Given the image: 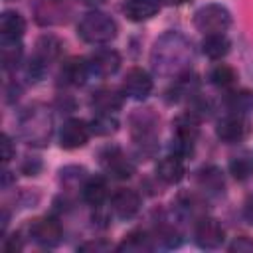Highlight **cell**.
<instances>
[{"mask_svg":"<svg viewBox=\"0 0 253 253\" xmlns=\"http://www.w3.org/2000/svg\"><path fill=\"white\" fill-rule=\"evenodd\" d=\"M194 59L192 43L180 32H166L162 34L150 51V63L154 73L162 77H178L190 69Z\"/></svg>","mask_w":253,"mask_h":253,"instance_id":"1","label":"cell"},{"mask_svg":"<svg viewBox=\"0 0 253 253\" xmlns=\"http://www.w3.org/2000/svg\"><path fill=\"white\" fill-rule=\"evenodd\" d=\"M53 130V121L51 115L45 107L42 105H32L28 107L22 117H20V132L28 144L34 146H45L49 142Z\"/></svg>","mask_w":253,"mask_h":253,"instance_id":"2","label":"cell"},{"mask_svg":"<svg viewBox=\"0 0 253 253\" xmlns=\"http://www.w3.org/2000/svg\"><path fill=\"white\" fill-rule=\"evenodd\" d=\"M130 134L132 142L142 156H152L156 152V138H158V117L152 109L136 111L130 117Z\"/></svg>","mask_w":253,"mask_h":253,"instance_id":"3","label":"cell"},{"mask_svg":"<svg viewBox=\"0 0 253 253\" xmlns=\"http://www.w3.org/2000/svg\"><path fill=\"white\" fill-rule=\"evenodd\" d=\"M77 34L87 43H109L111 40L117 38V22L109 14L93 10L79 20Z\"/></svg>","mask_w":253,"mask_h":253,"instance_id":"4","label":"cell"},{"mask_svg":"<svg viewBox=\"0 0 253 253\" xmlns=\"http://www.w3.org/2000/svg\"><path fill=\"white\" fill-rule=\"evenodd\" d=\"M174 138H172V150L176 156H186V154H192L194 150V144H196V138L200 134V123H198V117L194 113H186V115H180L174 123Z\"/></svg>","mask_w":253,"mask_h":253,"instance_id":"5","label":"cell"},{"mask_svg":"<svg viewBox=\"0 0 253 253\" xmlns=\"http://www.w3.org/2000/svg\"><path fill=\"white\" fill-rule=\"evenodd\" d=\"M194 26L208 34H223L231 26V14L221 4H206L194 16Z\"/></svg>","mask_w":253,"mask_h":253,"instance_id":"6","label":"cell"},{"mask_svg":"<svg viewBox=\"0 0 253 253\" xmlns=\"http://www.w3.org/2000/svg\"><path fill=\"white\" fill-rule=\"evenodd\" d=\"M61 51V42L55 36H43L36 43V53L28 63V75L34 79H42L47 65L59 57Z\"/></svg>","mask_w":253,"mask_h":253,"instance_id":"7","label":"cell"},{"mask_svg":"<svg viewBox=\"0 0 253 253\" xmlns=\"http://www.w3.org/2000/svg\"><path fill=\"white\" fill-rule=\"evenodd\" d=\"M215 134L219 140L227 142V144H233V142H241L245 140L249 134H251V123L245 115H237V113H231L227 117H223L219 123H217V128H215Z\"/></svg>","mask_w":253,"mask_h":253,"instance_id":"8","label":"cell"},{"mask_svg":"<svg viewBox=\"0 0 253 253\" xmlns=\"http://www.w3.org/2000/svg\"><path fill=\"white\" fill-rule=\"evenodd\" d=\"M101 166L105 168L107 174H111L117 180H126L134 174V164L130 162V158L117 146L105 148L101 152Z\"/></svg>","mask_w":253,"mask_h":253,"instance_id":"9","label":"cell"},{"mask_svg":"<svg viewBox=\"0 0 253 253\" xmlns=\"http://www.w3.org/2000/svg\"><path fill=\"white\" fill-rule=\"evenodd\" d=\"M30 237L42 247H57L61 243L63 231L59 221L53 217H38L30 223Z\"/></svg>","mask_w":253,"mask_h":253,"instance_id":"10","label":"cell"},{"mask_svg":"<svg viewBox=\"0 0 253 253\" xmlns=\"http://www.w3.org/2000/svg\"><path fill=\"white\" fill-rule=\"evenodd\" d=\"M194 239H196L198 247H202V249H217V247H221V243L225 239V231L217 219L202 217L196 223Z\"/></svg>","mask_w":253,"mask_h":253,"instance_id":"11","label":"cell"},{"mask_svg":"<svg viewBox=\"0 0 253 253\" xmlns=\"http://www.w3.org/2000/svg\"><path fill=\"white\" fill-rule=\"evenodd\" d=\"M89 134H91V128L85 121L69 119L63 123L61 130H59V144H61V148L75 150V148H81L87 144Z\"/></svg>","mask_w":253,"mask_h":253,"instance_id":"12","label":"cell"},{"mask_svg":"<svg viewBox=\"0 0 253 253\" xmlns=\"http://www.w3.org/2000/svg\"><path fill=\"white\" fill-rule=\"evenodd\" d=\"M89 65V73L97 75V77H109L113 73L119 71L121 67V55L115 49H97L95 53L89 55L87 59Z\"/></svg>","mask_w":253,"mask_h":253,"instance_id":"13","label":"cell"},{"mask_svg":"<svg viewBox=\"0 0 253 253\" xmlns=\"http://www.w3.org/2000/svg\"><path fill=\"white\" fill-rule=\"evenodd\" d=\"M150 91H152L150 75L140 67H132L123 81V93L134 101H142L150 95Z\"/></svg>","mask_w":253,"mask_h":253,"instance_id":"14","label":"cell"},{"mask_svg":"<svg viewBox=\"0 0 253 253\" xmlns=\"http://www.w3.org/2000/svg\"><path fill=\"white\" fill-rule=\"evenodd\" d=\"M111 210L121 219H130L140 210V196L134 190L119 188L111 198Z\"/></svg>","mask_w":253,"mask_h":253,"instance_id":"15","label":"cell"},{"mask_svg":"<svg viewBox=\"0 0 253 253\" xmlns=\"http://www.w3.org/2000/svg\"><path fill=\"white\" fill-rule=\"evenodd\" d=\"M67 18V8L63 0H40L36 4V20L42 26L61 24Z\"/></svg>","mask_w":253,"mask_h":253,"instance_id":"16","label":"cell"},{"mask_svg":"<svg viewBox=\"0 0 253 253\" xmlns=\"http://www.w3.org/2000/svg\"><path fill=\"white\" fill-rule=\"evenodd\" d=\"M89 73V65H87V59H81V57H71L67 59L61 69H59V81L63 85H71V87H77V85H83L85 79H87Z\"/></svg>","mask_w":253,"mask_h":253,"instance_id":"17","label":"cell"},{"mask_svg":"<svg viewBox=\"0 0 253 253\" xmlns=\"http://www.w3.org/2000/svg\"><path fill=\"white\" fill-rule=\"evenodd\" d=\"M160 10V0H125L123 12L132 22H144L156 16Z\"/></svg>","mask_w":253,"mask_h":253,"instance_id":"18","label":"cell"},{"mask_svg":"<svg viewBox=\"0 0 253 253\" xmlns=\"http://www.w3.org/2000/svg\"><path fill=\"white\" fill-rule=\"evenodd\" d=\"M184 174H186V166L182 162V156L170 154L156 164V176L166 184H178L184 178Z\"/></svg>","mask_w":253,"mask_h":253,"instance_id":"19","label":"cell"},{"mask_svg":"<svg viewBox=\"0 0 253 253\" xmlns=\"http://www.w3.org/2000/svg\"><path fill=\"white\" fill-rule=\"evenodd\" d=\"M26 32V20L14 10H6L0 16V36L2 40H20Z\"/></svg>","mask_w":253,"mask_h":253,"instance_id":"20","label":"cell"},{"mask_svg":"<svg viewBox=\"0 0 253 253\" xmlns=\"http://www.w3.org/2000/svg\"><path fill=\"white\" fill-rule=\"evenodd\" d=\"M198 87H200V81H198V77L194 75V73H182V75H178L176 77V81H174V85H172V89L168 91V101H182V99H188V97H192L196 91H198Z\"/></svg>","mask_w":253,"mask_h":253,"instance_id":"21","label":"cell"},{"mask_svg":"<svg viewBox=\"0 0 253 253\" xmlns=\"http://www.w3.org/2000/svg\"><path fill=\"white\" fill-rule=\"evenodd\" d=\"M123 105V95L115 89H99L91 97V107L97 109L99 113H113L121 109Z\"/></svg>","mask_w":253,"mask_h":253,"instance_id":"22","label":"cell"},{"mask_svg":"<svg viewBox=\"0 0 253 253\" xmlns=\"http://www.w3.org/2000/svg\"><path fill=\"white\" fill-rule=\"evenodd\" d=\"M198 184L208 194H221L223 192V174L217 166H204L198 172Z\"/></svg>","mask_w":253,"mask_h":253,"instance_id":"23","label":"cell"},{"mask_svg":"<svg viewBox=\"0 0 253 253\" xmlns=\"http://www.w3.org/2000/svg\"><path fill=\"white\" fill-rule=\"evenodd\" d=\"M81 196L89 206H95V208L101 206L105 202V198H107V182H105V178H101V176L89 178L81 188Z\"/></svg>","mask_w":253,"mask_h":253,"instance_id":"24","label":"cell"},{"mask_svg":"<svg viewBox=\"0 0 253 253\" xmlns=\"http://www.w3.org/2000/svg\"><path fill=\"white\" fill-rule=\"evenodd\" d=\"M231 42L223 36V34H208L202 42V51L210 57V59H221L229 53Z\"/></svg>","mask_w":253,"mask_h":253,"instance_id":"25","label":"cell"},{"mask_svg":"<svg viewBox=\"0 0 253 253\" xmlns=\"http://www.w3.org/2000/svg\"><path fill=\"white\" fill-rule=\"evenodd\" d=\"M229 172L235 180L243 182L253 176V150H243L229 160Z\"/></svg>","mask_w":253,"mask_h":253,"instance_id":"26","label":"cell"},{"mask_svg":"<svg viewBox=\"0 0 253 253\" xmlns=\"http://www.w3.org/2000/svg\"><path fill=\"white\" fill-rule=\"evenodd\" d=\"M119 251H130V253H140V251H150L152 249V237L142 231V229H136V231H130L128 235H125L123 243L117 247Z\"/></svg>","mask_w":253,"mask_h":253,"instance_id":"27","label":"cell"},{"mask_svg":"<svg viewBox=\"0 0 253 253\" xmlns=\"http://www.w3.org/2000/svg\"><path fill=\"white\" fill-rule=\"evenodd\" d=\"M225 107L231 111V113H237V115H245L253 109V93L247 91V89H241V91H231L227 97H225Z\"/></svg>","mask_w":253,"mask_h":253,"instance_id":"28","label":"cell"},{"mask_svg":"<svg viewBox=\"0 0 253 253\" xmlns=\"http://www.w3.org/2000/svg\"><path fill=\"white\" fill-rule=\"evenodd\" d=\"M22 43L20 40H2L0 47V59L4 69H14L22 59Z\"/></svg>","mask_w":253,"mask_h":253,"instance_id":"29","label":"cell"},{"mask_svg":"<svg viewBox=\"0 0 253 253\" xmlns=\"http://www.w3.org/2000/svg\"><path fill=\"white\" fill-rule=\"evenodd\" d=\"M91 132L97 136H109L119 128V121L111 115V113H97L95 119L89 125Z\"/></svg>","mask_w":253,"mask_h":253,"instance_id":"30","label":"cell"},{"mask_svg":"<svg viewBox=\"0 0 253 253\" xmlns=\"http://www.w3.org/2000/svg\"><path fill=\"white\" fill-rule=\"evenodd\" d=\"M210 81L215 85V87H221V89H227V87H233L235 81H237V73L233 67L225 65V63H219L211 69L210 73Z\"/></svg>","mask_w":253,"mask_h":253,"instance_id":"31","label":"cell"},{"mask_svg":"<svg viewBox=\"0 0 253 253\" xmlns=\"http://www.w3.org/2000/svg\"><path fill=\"white\" fill-rule=\"evenodd\" d=\"M59 174H61V182L65 186H71V184H77L79 180L85 178V168H81V166H67Z\"/></svg>","mask_w":253,"mask_h":253,"instance_id":"32","label":"cell"},{"mask_svg":"<svg viewBox=\"0 0 253 253\" xmlns=\"http://www.w3.org/2000/svg\"><path fill=\"white\" fill-rule=\"evenodd\" d=\"M156 235L164 247H178L180 245V233L174 227H162L160 231H156Z\"/></svg>","mask_w":253,"mask_h":253,"instance_id":"33","label":"cell"},{"mask_svg":"<svg viewBox=\"0 0 253 253\" xmlns=\"http://www.w3.org/2000/svg\"><path fill=\"white\" fill-rule=\"evenodd\" d=\"M229 251H237V253H249V251H253V239H249V237H245V235H241V237H237L231 245H229Z\"/></svg>","mask_w":253,"mask_h":253,"instance_id":"34","label":"cell"},{"mask_svg":"<svg viewBox=\"0 0 253 253\" xmlns=\"http://www.w3.org/2000/svg\"><path fill=\"white\" fill-rule=\"evenodd\" d=\"M0 146H2V162L4 164H8L12 158H14V144H12V140H10V136L8 134H2V142H0Z\"/></svg>","mask_w":253,"mask_h":253,"instance_id":"35","label":"cell"},{"mask_svg":"<svg viewBox=\"0 0 253 253\" xmlns=\"http://www.w3.org/2000/svg\"><path fill=\"white\" fill-rule=\"evenodd\" d=\"M107 249H111V245L105 241H87L79 245V251H107Z\"/></svg>","mask_w":253,"mask_h":253,"instance_id":"36","label":"cell"},{"mask_svg":"<svg viewBox=\"0 0 253 253\" xmlns=\"http://www.w3.org/2000/svg\"><path fill=\"white\" fill-rule=\"evenodd\" d=\"M42 168V164H40V160L38 158H28L26 162H24V166H22V170L28 174V176H34V174H38V170Z\"/></svg>","mask_w":253,"mask_h":253,"instance_id":"37","label":"cell"},{"mask_svg":"<svg viewBox=\"0 0 253 253\" xmlns=\"http://www.w3.org/2000/svg\"><path fill=\"white\" fill-rule=\"evenodd\" d=\"M4 249L6 251H18V249H22V241H20V235L16 233V235H12L6 243H4Z\"/></svg>","mask_w":253,"mask_h":253,"instance_id":"38","label":"cell"},{"mask_svg":"<svg viewBox=\"0 0 253 253\" xmlns=\"http://www.w3.org/2000/svg\"><path fill=\"white\" fill-rule=\"evenodd\" d=\"M243 213H245V217H247V219H249V221L253 223V196H251V198H249V200L245 202V208H243Z\"/></svg>","mask_w":253,"mask_h":253,"instance_id":"39","label":"cell"},{"mask_svg":"<svg viewBox=\"0 0 253 253\" xmlns=\"http://www.w3.org/2000/svg\"><path fill=\"white\" fill-rule=\"evenodd\" d=\"M81 4H85V6H99V4H103L105 0H79Z\"/></svg>","mask_w":253,"mask_h":253,"instance_id":"40","label":"cell"},{"mask_svg":"<svg viewBox=\"0 0 253 253\" xmlns=\"http://www.w3.org/2000/svg\"><path fill=\"white\" fill-rule=\"evenodd\" d=\"M168 4H172V6H180V4H186L188 0H166Z\"/></svg>","mask_w":253,"mask_h":253,"instance_id":"41","label":"cell"}]
</instances>
